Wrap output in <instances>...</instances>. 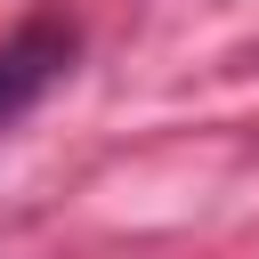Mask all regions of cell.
I'll use <instances>...</instances> for the list:
<instances>
[{
    "label": "cell",
    "instance_id": "6da1fadb",
    "mask_svg": "<svg viewBox=\"0 0 259 259\" xmlns=\"http://www.w3.org/2000/svg\"><path fill=\"white\" fill-rule=\"evenodd\" d=\"M65 73H73V32L65 24H24L16 40H0V130H16Z\"/></svg>",
    "mask_w": 259,
    "mask_h": 259
}]
</instances>
